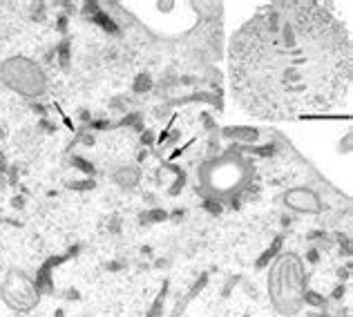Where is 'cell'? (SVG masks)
Returning a JSON list of instances; mask_svg holds the SVG:
<instances>
[{
  "label": "cell",
  "mask_w": 353,
  "mask_h": 317,
  "mask_svg": "<svg viewBox=\"0 0 353 317\" xmlns=\"http://www.w3.org/2000/svg\"><path fill=\"white\" fill-rule=\"evenodd\" d=\"M232 94L262 119L327 112L351 83V42L320 2H273L230 40Z\"/></svg>",
  "instance_id": "obj_1"
},
{
  "label": "cell",
  "mask_w": 353,
  "mask_h": 317,
  "mask_svg": "<svg viewBox=\"0 0 353 317\" xmlns=\"http://www.w3.org/2000/svg\"><path fill=\"white\" fill-rule=\"evenodd\" d=\"M250 181V168L248 163L235 152V148L228 150L226 154H217L208 158L199 168V183L197 192H201L210 199L226 201L232 197H244V190L248 188Z\"/></svg>",
  "instance_id": "obj_2"
},
{
  "label": "cell",
  "mask_w": 353,
  "mask_h": 317,
  "mask_svg": "<svg viewBox=\"0 0 353 317\" xmlns=\"http://www.w3.org/2000/svg\"><path fill=\"white\" fill-rule=\"evenodd\" d=\"M306 273L295 253H282L269 270V295L277 313L295 315L304 306Z\"/></svg>",
  "instance_id": "obj_3"
},
{
  "label": "cell",
  "mask_w": 353,
  "mask_h": 317,
  "mask_svg": "<svg viewBox=\"0 0 353 317\" xmlns=\"http://www.w3.org/2000/svg\"><path fill=\"white\" fill-rule=\"evenodd\" d=\"M0 83L25 99H38L47 92V74L34 59L9 56L0 63Z\"/></svg>",
  "instance_id": "obj_4"
},
{
  "label": "cell",
  "mask_w": 353,
  "mask_h": 317,
  "mask_svg": "<svg viewBox=\"0 0 353 317\" xmlns=\"http://www.w3.org/2000/svg\"><path fill=\"white\" fill-rule=\"evenodd\" d=\"M0 295L5 299V304L16 313H29L38 306L41 293H38L36 284H34L27 273L18 268H9L7 270L5 279L0 284Z\"/></svg>",
  "instance_id": "obj_5"
},
{
  "label": "cell",
  "mask_w": 353,
  "mask_h": 317,
  "mask_svg": "<svg viewBox=\"0 0 353 317\" xmlns=\"http://www.w3.org/2000/svg\"><path fill=\"white\" fill-rule=\"evenodd\" d=\"M282 203L293 212L302 215H320L324 210V201L313 188H291L282 195Z\"/></svg>",
  "instance_id": "obj_6"
},
{
  "label": "cell",
  "mask_w": 353,
  "mask_h": 317,
  "mask_svg": "<svg viewBox=\"0 0 353 317\" xmlns=\"http://www.w3.org/2000/svg\"><path fill=\"white\" fill-rule=\"evenodd\" d=\"M222 137L248 148V145H255V143L262 139V132H259L257 127H250V125H230V127H224L222 130Z\"/></svg>",
  "instance_id": "obj_7"
},
{
  "label": "cell",
  "mask_w": 353,
  "mask_h": 317,
  "mask_svg": "<svg viewBox=\"0 0 353 317\" xmlns=\"http://www.w3.org/2000/svg\"><path fill=\"white\" fill-rule=\"evenodd\" d=\"M112 181H114L121 190H134L139 185V181H141V172H139V168H134V165H121V168L112 175Z\"/></svg>",
  "instance_id": "obj_8"
},
{
  "label": "cell",
  "mask_w": 353,
  "mask_h": 317,
  "mask_svg": "<svg viewBox=\"0 0 353 317\" xmlns=\"http://www.w3.org/2000/svg\"><path fill=\"white\" fill-rule=\"evenodd\" d=\"M85 9H87V14H92V20L99 22L105 32L110 34H121V27H119V22L114 20V18L107 14V11H101V7L96 5V2H92V5H85Z\"/></svg>",
  "instance_id": "obj_9"
},
{
  "label": "cell",
  "mask_w": 353,
  "mask_h": 317,
  "mask_svg": "<svg viewBox=\"0 0 353 317\" xmlns=\"http://www.w3.org/2000/svg\"><path fill=\"white\" fill-rule=\"evenodd\" d=\"M164 168H168V170H172L174 172V177H177V179H174V183L170 185V197H177L179 195L181 190H184V185H186V181H188V175H186L184 170L179 168V165H174V163H168V161H166L164 163Z\"/></svg>",
  "instance_id": "obj_10"
},
{
  "label": "cell",
  "mask_w": 353,
  "mask_h": 317,
  "mask_svg": "<svg viewBox=\"0 0 353 317\" xmlns=\"http://www.w3.org/2000/svg\"><path fill=\"white\" fill-rule=\"evenodd\" d=\"M166 219H168V212H166L164 208H150V210L141 212L139 221H141L143 226H150V223H159V221H166Z\"/></svg>",
  "instance_id": "obj_11"
},
{
  "label": "cell",
  "mask_w": 353,
  "mask_h": 317,
  "mask_svg": "<svg viewBox=\"0 0 353 317\" xmlns=\"http://www.w3.org/2000/svg\"><path fill=\"white\" fill-rule=\"evenodd\" d=\"M152 87H154L152 76H150V74H139L137 79H134V85H132V92H134V94H145V92H150Z\"/></svg>",
  "instance_id": "obj_12"
},
{
  "label": "cell",
  "mask_w": 353,
  "mask_h": 317,
  "mask_svg": "<svg viewBox=\"0 0 353 317\" xmlns=\"http://www.w3.org/2000/svg\"><path fill=\"white\" fill-rule=\"evenodd\" d=\"M279 248H282V237L275 239L273 246H270V248L257 259V264H255V266H257V268H264V266H269V264H270V259H275V255H277Z\"/></svg>",
  "instance_id": "obj_13"
},
{
  "label": "cell",
  "mask_w": 353,
  "mask_h": 317,
  "mask_svg": "<svg viewBox=\"0 0 353 317\" xmlns=\"http://www.w3.org/2000/svg\"><path fill=\"white\" fill-rule=\"evenodd\" d=\"M304 304H311V306H324V304H327V299H324L322 295H317V293H313V291H309V288H306Z\"/></svg>",
  "instance_id": "obj_14"
},
{
  "label": "cell",
  "mask_w": 353,
  "mask_h": 317,
  "mask_svg": "<svg viewBox=\"0 0 353 317\" xmlns=\"http://www.w3.org/2000/svg\"><path fill=\"white\" fill-rule=\"evenodd\" d=\"M72 163H74L81 172H85V175H94V165H92L90 161H85V158H81V157H74L72 158Z\"/></svg>",
  "instance_id": "obj_15"
},
{
  "label": "cell",
  "mask_w": 353,
  "mask_h": 317,
  "mask_svg": "<svg viewBox=\"0 0 353 317\" xmlns=\"http://www.w3.org/2000/svg\"><path fill=\"white\" fill-rule=\"evenodd\" d=\"M204 208H206L208 212H210V215H219V212H222V201L206 197V199H204Z\"/></svg>",
  "instance_id": "obj_16"
},
{
  "label": "cell",
  "mask_w": 353,
  "mask_h": 317,
  "mask_svg": "<svg viewBox=\"0 0 353 317\" xmlns=\"http://www.w3.org/2000/svg\"><path fill=\"white\" fill-rule=\"evenodd\" d=\"M164 297H166V286H164V291H161V295H159V299L154 301V306L150 308L148 317H161V311H164Z\"/></svg>",
  "instance_id": "obj_17"
},
{
  "label": "cell",
  "mask_w": 353,
  "mask_h": 317,
  "mask_svg": "<svg viewBox=\"0 0 353 317\" xmlns=\"http://www.w3.org/2000/svg\"><path fill=\"white\" fill-rule=\"evenodd\" d=\"M94 179H87V181H76V183H72V188L74 190H94Z\"/></svg>",
  "instance_id": "obj_18"
},
{
  "label": "cell",
  "mask_w": 353,
  "mask_h": 317,
  "mask_svg": "<svg viewBox=\"0 0 353 317\" xmlns=\"http://www.w3.org/2000/svg\"><path fill=\"white\" fill-rule=\"evenodd\" d=\"M201 119H204V127H206V130H208L210 134H215L217 132V123L212 121L210 114H201Z\"/></svg>",
  "instance_id": "obj_19"
},
{
  "label": "cell",
  "mask_w": 353,
  "mask_h": 317,
  "mask_svg": "<svg viewBox=\"0 0 353 317\" xmlns=\"http://www.w3.org/2000/svg\"><path fill=\"white\" fill-rule=\"evenodd\" d=\"M141 143H143V145H152V143H154L152 130H143V132H141Z\"/></svg>",
  "instance_id": "obj_20"
},
{
  "label": "cell",
  "mask_w": 353,
  "mask_h": 317,
  "mask_svg": "<svg viewBox=\"0 0 353 317\" xmlns=\"http://www.w3.org/2000/svg\"><path fill=\"white\" fill-rule=\"evenodd\" d=\"M67 60H69V49H67V42H63L61 45V63L67 65Z\"/></svg>",
  "instance_id": "obj_21"
},
{
  "label": "cell",
  "mask_w": 353,
  "mask_h": 317,
  "mask_svg": "<svg viewBox=\"0 0 353 317\" xmlns=\"http://www.w3.org/2000/svg\"><path fill=\"white\" fill-rule=\"evenodd\" d=\"M344 295V286H337L335 291H333V299H340Z\"/></svg>",
  "instance_id": "obj_22"
},
{
  "label": "cell",
  "mask_w": 353,
  "mask_h": 317,
  "mask_svg": "<svg viewBox=\"0 0 353 317\" xmlns=\"http://www.w3.org/2000/svg\"><path fill=\"white\" fill-rule=\"evenodd\" d=\"M309 259H311V264H315V261H317V250L315 248L309 250Z\"/></svg>",
  "instance_id": "obj_23"
},
{
  "label": "cell",
  "mask_w": 353,
  "mask_h": 317,
  "mask_svg": "<svg viewBox=\"0 0 353 317\" xmlns=\"http://www.w3.org/2000/svg\"><path fill=\"white\" fill-rule=\"evenodd\" d=\"M181 217H184V210H174V212H172V219H174V221H179Z\"/></svg>",
  "instance_id": "obj_24"
}]
</instances>
